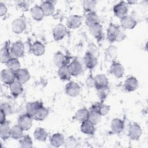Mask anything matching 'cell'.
<instances>
[{
  "label": "cell",
  "instance_id": "6da1fadb",
  "mask_svg": "<svg viewBox=\"0 0 148 148\" xmlns=\"http://www.w3.org/2000/svg\"><path fill=\"white\" fill-rule=\"evenodd\" d=\"M123 28L120 26L110 23L107 31V39L110 42L121 41L125 38Z\"/></svg>",
  "mask_w": 148,
  "mask_h": 148
},
{
  "label": "cell",
  "instance_id": "7a4b0ae2",
  "mask_svg": "<svg viewBox=\"0 0 148 148\" xmlns=\"http://www.w3.org/2000/svg\"><path fill=\"white\" fill-rule=\"evenodd\" d=\"M65 90L66 94L68 96L76 97L80 93L81 88L78 83L74 82H70L66 84Z\"/></svg>",
  "mask_w": 148,
  "mask_h": 148
},
{
  "label": "cell",
  "instance_id": "3957f363",
  "mask_svg": "<svg viewBox=\"0 0 148 148\" xmlns=\"http://www.w3.org/2000/svg\"><path fill=\"white\" fill-rule=\"evenodd\" d=\"M24 45L21 41H17L14 42L10 48L11 54L13 57L20 58L22 57L25 52Z\"/></svg>",
  "mask_w": 148,
  "mask_h": 148
},
{
  "label": "cell",
  "instance_id": "277c9868",
  "mask_svg": "<svg viewBox=\"0 0 148 148\" xmlns=\"http://www.w3.org/2000/svg\"><path fill=\"white\" fill-rule=\"evenodd\" d=\"M113 13L116 17L120 19L126 16L128 13V7L126 3L121 1L115 5L113 7Z\"/></svg>",
  "mask_w": 148,
  "mask_h": 148
},
{
  "label": "cell",
  "instance_id": "5b68a950",
  "mask_svg": "<svg viewBox=\"0 0 148 148\" xmlns=\"http://www.w3.org/2000/svg\"><path fill=\"white\" fill-rule=\"evenodd\" d=\"M127 134L130 139L135 140H138L142 134V129L138 124H132L127 130Z\"/></svg>",
  "mask_w": 148,
  "mask_h": 148
},
{
  "label": "cell",
  "instance_id": "8992f818",
  "mask_svg": "<svg viewBox=\"0 0 148 148\" xmlns=\"http://www.w3.org/2000/svg\"><path fill=\"white\" fill-rule=\"evenodd\" d=\"M90 34L98 41L103 38V32L102 26L99 23H95L88 27Z\"/></svg>",
  "mask_w": 148,
  "mask_h": 148
},
{
  "label": "cell",
  "instance_id": "52a82bcc",
  "mask_svg": "<svg viewBox=\"0 0 148 148\" xmlns=\"http://www.w3.org/2000/svg\"><path fill=\"white\" fill-rule=\"evenodd\" d=\"M32 117L28 114H23L20 116L17 121V124L23 129V131L29 130L32 125Z\"/></svg>",
  "mask_w": 148,
  "mask_h": 148
},
{
  "label": "cell",
  "instance_id": "ba28073f",
  "mask_svg": "<svg viewBox=\"0 0 148 148\" xmlns=\"http://www.w3.org/2000/svg\"><path fill=\"white\" fill-rule=\"evenodd\" d=\"M67 32L66 28L62 24L56 25L53 30V35L55 40L58 41L62 39Z\"/></svg>",
  "mask_w": 148,
  "mask_h": 148
},
{
  "label": "cell",
  "instance_id": "9c48e42d",
  "mask_svg": "<svg viewBox=\"0 0 148 148\" xmlns=\"http://www.w3.org/2000/svg\"><path fill=\"white\" fill-rule=\"evenodd\" d=\"M68 66L71 75L74 76L80 75L83 70L82 64L77 59L73 60L69 65H68Z\"/></svg>",
  "mask_w": 148,
  "mask_h": 148
},
{
  "label": "cell",
  "instance_id": "30bf717a",
  "mask_svg": "<svg viewBox=\"0 0 148 148\" xmlns=\"http://www.w3.org/2000/svg\"><path fill=\"white\" fill-rule=\"evenodd\" d=\"M1 79L5 84L9 85L16 80L15 72L9 69H3L1 72Z\"/></svg>",
  "mask_w": 148,
  "mask_h": 148
},
{
  "label": "cell",
  "instance_id": "8fae6325",
  "mask_svg": "<svg viewBox=\"0 0 148 148\" xmlns=\"http://www.w3.org/2000/svg\"><path fill=\"white\" fill-rule=\"evenodd\" d=\"M26 28V23L23 18L15 19L12 24V29L14 33L20 34L23 33Z\"/></svg>",
  "mask_w": 148,
  "mask_h": 148
},
{
  "label": "cell",
  "instance_id": "7c38bea8",
  "mask_svg": "<svg viewBox=\"0 0 148 148\" xmlns=\"http://www.w3.org/2000/svg\"><path fill=\"white\" fill-rule=\"evenodd\" d=\"M121 27L125 29H131L136 25V21L135 18L131 16L127 15L120 19Z\"/></svg>",
  "mask_w": 148,
  "mask_h": 148
},
{
  "label": "cell",
  "instance_id": "4fadbf2b",
  "mask_svg": "<svg viewBox=\"0 0 148 148\" xmlns=\"http://www.w3.org/2000/svg\"><path fill=\"white\" fill-rule=\"evenodd\" d=\"M83 62L86 68L88 69H93L97 64V57L91 52L87 51L83 58Z\"/></svg>",
  "mask_w": 148,
  "mask_h": 148
},
{
  "label": "cell",
  "instance_id": "5bb4252c",
  "mask_svg": "<svg viewBox=\"0 0 148 148\" xmlns=\"http://www.w3.org/2000/svg\"><path fill=\"white\" fill-rule=\"evenodd\" d=\"M110 106L103 103L102 102L99 103H95V104L92 105L89 110H94L97 112L101 116H103L106 115L109 110H110Z\"/></svg>",
  "mask_w": 148,
  "mask_h": 148
},
{
  "label": "cell",
  "instance_id": "9a60e30c",
  "mask_svg": "<svg viewBox=\"0 0 148 148\" xmlns=\"http://www.w3.org/2000/svg\"><path fill=\"white\" fill-rule=\"evenodd\" d=\"M82 24V17L79 15H71L66 20V25L71 29H76L79 28Z\"/></svg>",
  "mask_w": 148,
  "mask_h": 148
},
{
  "label": "cell",
  "instance_id": "2e32d148",
  "mask_svg": "<svg viewBox=\"0 0 148 148\" xmlns=\"http://www.w3.org/2000/svg\"><path fill=\"white\" fill-rule=\"evenodd\" d=\"M110 72L114 77L121 78L124 73V69L121 64L114 62L110 67Z\"/></svg>",
  "mask_w": 148,
  "mask_h": 148
},
{
  "label": "cell",
  "instance_id": "e0dca14e",
  "mask_svg": "<svg viewBox=\"0 0 148 148\" xmlns=\"http://www.w3.org/2000/svg\"><path fill=\"white\" fill-rule=\"evenodd\" d=\"M69 61L68 57L60 51L56 53L53 57L54 63L58 68L64 65H67Z\"/></svg>",
  "mask_w": 148,
  "mask_h": 148
},
{
  "label": "cell",
  "instance_id": "ac0fdd59",
  "mask_svg": "<svg viewBox=\"0 0 148 148\" xmlns=\"http://www.w3.org/2000/svg\"><path fill=\"white\" fill-rule=\"evenodd\" d=\"M16 79L23 84L27 82L29 78L30 75L29 71L25 68H20L15 72Z\"/></svg>",
  "mask_w": 148,
  "mask_h": 148
},
{
  "label": "cell",
  "instance_id": "d6986e66",
  "mask_svg": "<svg viewBox=\"0 0 148 148\" xmlns=\"http://www.w3.org/2000/svg\"><path fill=\"white\" fill-rule=\"evenodd\" d=\"M80 130L84 134L88 135H93L95 132V125L89 120L87 119L82 122Z\"/></svg>",
  "mask_w": 148,
  "mask_h": 148
},
{
  "label": "cell",
  "instance_id": "ffe728a7",
  "mask_svg": "<svg viewBox=\"0 0 148 148\" xmlns=\"http://www.w3.org/2000/svg\"><path fill=\"white\" fill-rule=\"evenodd\" d=\"M138 87V81L136 77L131 76L125 80L124 87L125 90L128 92L135 91Z\"/></svg>",
  "mask_w": 148,
  "mask_h": 148
},
{
  "label": "cell",
  "instance_id": "44dd1931",
  "mask_svg": "<svg viewBox=\"0 0 148 148\" xmlns=\"http://www.w3.org/2000/svg\"><path fill=\"white\" fill-rule=\"evenodd\" d=\"M110 127L113 133L120 134L124 129V122L119 118H114L112 120Z\"/></svg>",
  "mask_w": 148,
  "mask_h": 148
},
{
  "label": "cell",
  "instance_id": "7402d4cb",
  "mask_svg": "<svg viewBox=\"0 0 148 148\" xmlns=\"http://www.w3.org/2000/svg\"><path fill=\"white\" fill-rule=\"evenodd\" d=\"M65 138L64 135L61 133H56L50 138V144L55 147H58L64 144Z\"/></svg>",
  "mask_w": 148,
  "mask_h": 148
},
{
  "label": "cell",
  "instance_id": "603a6c76",
  "mask_svg": "<svg viewBox=\"0 0 148 148\" xmlns=\"http://www.w3.org/2000/svg\"><path fill=\"white\" fill-rule=\"evenodd\" d=\"M42 104L38 101L29 102L26 105V113L34 118L39 108Z\"/></svg>",
  "mask_w": 148,
  "mask_h": 148
},
{
  "label": "cell",
  "instance_id": "cb8c5ba5",
  "mask_svg": "<svg viewBox=\"0 0 148 148\" xmlns=\"http://www.w3.org/2000/svg\"><path fill=\"white\" fill-rule=\"evenodd\" d=\"M94 84L96 88L108 87L109 81L107 77L103 74H98L94 77Z\"/></svg>",
  "mask_w": 148,
  "mask_h": 148
},
{
  "label": "cell",
  "instance_id": "d4e9b609",
  "mask_svg": "<svg viewBox=\"0 0 148 148\" xmlns=\"http://www.w3.org/2000/svg\"><path fill=\"white\" fill-rule=\"evenodd\" d=\"M9 88L12 94L14 97L20 95L23 91V84L16 79L9 84Z\"/></svg>",
  "mask_w": 148,
  "mask_h": 148
},
{
  "label": "cell",
  "instance_id": "484cf974",
  "mask_svg": "<svg viewBox=\"0 0 148 148\" xmlns=\"http://www.w3.org/2000/svg\"><path fill=\"white\" fill-rule=\"evenodd\" d=\"M40 6L42 8L45 16H50L53 14L54 12V10H55L54 5L53 3V2L52 1H44L42 3Z\"/></svg>",
  "mask_w": 148,
  "mask_h": 148
},
{
  "label": "cell",
  "instance_id": "4316f807",
  "mask_svg": "<svg viewBox=\"0 0 148 148\" xmlns=\"http://www.w3.org/2000/svg\"><path fill=\"white\" fill-rule=\"evenodd\" d=\"M31 14L32 17L36 21L42 20L45 16L42 8L40 6L35 5L31 9Z\"/></svg>",
  "mask_w": 148,
  "mask_h": 148
},
{
  "label": "cell",
  "instance_id": "83f0119b",
  "mask_svg": "<svg viewBox=\"0 0 148 148\" xmlns=\"http://www.w3.org/2000/svg\"><path fill=\"white\" fill-rule=\"evenodd\" d=\"M31 51L35 56H40L45 53V47L41 42L36 41L31 45Z\"/></svg>",
  "mask_w": 148,
  "mask_h": 148
},
{
  "label": "cell",
  "instance_id": "f1b7e54d",
  "mask_svg": "<svg viewBox=\"0 0 148 148\" xmlns=\"http://www.w3.org/2000/svg\"><path fill=\"white\" fill-rule=\"evenodd\" d=\"M10 130L9 123L6 121L1 123L0 125V136L3 140H6L10 137Z\"/></svg>",
  "mask_w": 148,
  "mask_h": 148
},
{
  "label": "cell",
  "instance_id": "f546056e",
  "mask_svg": "<svg viewBox=\"0 0 148 148\" xmlns=\"http://www.w3.org/2000/svg\"><path fill=\"white\" fill-rule=\"evenodd\" d=\"M12 56L11 52L7 45H5L1 49L0 51V60L1 63L6 64L12 58Z\"/></svg>",
  "mask_w": 148,
  "mask_h": 148
},
{
  "label": "cell",
  "instance_id": "4dcf8cb0",
  "mask_svg": "<svg viewBox=\"0 0 148 148\" xmlns=\"http://www.w3.org/2000/svg\"><path fill=\"white\" fill-rule=\"evenodd\" d=\"M85 18L86 24L88 27L95 23H99V17L94 11L86 13Z\"/></svg>",
  "mask_w": 148,
  "mask_h": 148
},
{
  "label": "cell",
  "instance_id": "1f68e13d",
  "mask_svg": "<svg viewBox=\"0 0 148 148\" xmlns=\"http://www.w3.org/2000/svg\"><path fill=\"white\" fill-rule=\"evenodd\" d=\"M89 110L86 108H82L79 109L75 114L73 119L77 121L82 122L88 119Z\"/></svg>",
  "mask_w": 148,
  "mask_h": 148
},
{
  "label": "cell",
  "instance_id": "d6a6232c",
  "mask_svg": "<svg viewBox=\"0 0 148 148\" xmlns=\"http://www.w3.org/2000/svg\"><path fill=\"white\" fill-rule=\"evenodd\" d=\"M47 132L45 130V128H41V127H38L37 128L34 133V138L39 141L40 142H44L46 140L47 138Z\"/></svg>",
  "mask_w": 148,
  "mask_h": 148
},
{
  "label": "cell",
  "instance_id": "836d02e7",
  "mask_svg": "<svg viewBox=\"0 0 148 148\" xmlns=\"http://www.w3.org/2000/svg\"><path fill=\"white\" fill-rule=\"evenodd\" d=\"M23 129L17 124L11 127L10 138L14 139H20L23 136Z\"/></svg>",
  "mask_w": 148,
  "mask_h": 148
},
{
  "label": "cell",
  "instance_id": "e575fe53",
  "mask_svg": "<svg viewBox=\"0 0 148 148\" xmlns=\"http://www.w3.org/2000/svg\"><path fill=\"white\" fill-rule=\"evenodd\" d=\"M58 75L60 78L62 80H68L70 79L72 76L69 71L68 65L60 67L58 71Z\"/></svg>",
  "mask_w": 148,
  "mask_h": 148
},
{
  "label": "cell",
  "instance_id": "d590c367",
  "mask_svg": "<svg viewBox=\"0 0 148 148\" xmlns=\"http://www.w3.org/2000/svg\"><path fill=\"white\" fill-rule=\"evenodd\" d=\"M6 65L8 69H10V71L16 72L18 69H20V63L18 60V58L12 57L7 63Z\"/></svg>",
  "mask_w": 148,
  "mask_h": 148
},
{
  "label": "cell",
  "instance_id": "8d00e7d4",
  "mask_svg": "<svg viewBox=\"0 0 148 148\" xmlns=\"http://www.w3.org/2000/svg\"><path fill=\"white\" fill-rule=\"evenodd\" d=\"M48 114H49L48 110L42 105L38 110L36 113L34 117V119L38 121H42L46 118Z\"/></svg>",
  "mask_w": 148,
  "mask_h": 148
},
{
  "label": "cell",
  "instance_id": "74e56055",
  "mask_svg": "<svg viewBox=\"0 0 148 148\" xmlns=\"http://www.w3.org/2000/svg\"><path fill=\"white\" fill-rule=\"evenodd\" d=\"M19 143L22 148H30L33 146V142L29 135H23L20 139Z\"/></svg>",
  "mask_w": 148,
  "mask_h": 148
},
{
  "label": "cell",
  "instance_id": "f35d334b",
  "mask_svg": "<svg viewBox=\"0 0 148 148\" xmlns=\"http://www.w3.org/2000/svg\"><path fill=\"white\" fill-rule=\"evenodd\" d=\"M97 88V95L100 99L101 102H103L105 101L106 98L108 97L110 90L108 87H99V88Z\"/></svg>",
  "mask_w": 148,
  "mask_h": 148
},
{
  "label": "cell",
  "instance_id": "ab89813d",
  "mask_svg": "<svg viewBox=\"0 0 148 148\" xmlns=\"http://www.w3.org/2000/svg\"><path fill=\"white\" fill-rule=\"evenodd\" d=\"M101 116L96 111L89 110L88 120H89L95 125L98 124L101 121Z\"/></svg>",
  "mask_w": 148,
  "mask_h": 148
},
{
  "label": "cell",
  "instance_id": "60d3db41",
  "mask_svg": "<svg viewBox=\"0 0 148 148\" xmlns=\"http://www.w3.org/2000/svg\"><path fill=\"white\" fill-rule=\"evenodd\" d=\"M82 2H83V9L86 13L94 11V9L95 8L96 3H97L96 1H92V0L91 1L86 0V1H83Z\"/></svg>",
  "mask_w": 148,
  "mask_h": 148
},
{
  "label": "cell",
  "instance_id": "b9f144b4",
  "mask_svg": "<svg viewBox=\"0 0 148 148\" xmlns=\"http://www.w3.org/2000/svg\"><path fill=\"white\" fill-rule=\"evenodd\" d=\"M78 142L75 138L73 136H71L65 139L64 145L66 147L68 148H73L77 146Z\"/></svg>",
  "mask_w": 148,
  "mask_h": 148
},
{
  "label": "cell",
  "instance_id": "7bdbcfd3",
  "mask_svg": "<svg viewBox=\"0 0 148 148\" xmlns=\"http://www.w3.org/2000/svg\"><path fill=\"white\" fill-rule=\"evenodd\" d=\"M106 52L108 53V56L111 59H115L117 55V48L114 46H110L107 49Z\"/></svg>",
  "mask_w": 148,
  "mask_h": 148
},
{
  "label": "cell",
  "instance_id": "ee69618b",
  "mask_svg": "<svg viewBox=\"0 0 148 148\" xmlns=\"http://www.w3.org/2000/svg\"><path fill=\"white\" fill-rule=\"evenodd\" d=\"M1 110H2L6 115L12 113V110L10 105L8 103H3L1 106Z\"/></svg>",
  "mask_w": 148,
  "mask_h": 148
},
{
  "label": "cell",
  "instance_id": "f6af8a7d",
  "mask_svg": "<svg viewBox=\"0 0 148 148\" xmlns=\"http://www.w3.org/2000/svg\"><path fill=\"white\" fill-rule=\"evenodd\" d=\"M8 8L5 3L1 2L0 3V16L2 17L5 15L7 13Z\"/></svg>",
  "mask_w": 148,
  "mask_h": 148
},
{
  "label": "cell",
  "instance_id": "bcb514c9",
  "mask_svg": "<svg viewBox=\"0 0 148 148\" xmlns=\"http://www.w3.org/2000/svg\"><path fill=\"white\" fill-rule=\"evenodd\" d=\"M86 83L88 86H95L94 84V77H92L91 76H90L87 77V79L86 80Z\"/></svg>",
  "mask_w": 148,
  "mask_h": 148
},
{
  "label": "cell",
  "instance_id": "7dc6e473",
  "mask_svg": "<svg viewBox=\"0 0 148 148\" xmlns=\"http://www.w3.org/2000/svg\"><path fill=\"white\" fill-rule=\"evenodd\" d=\"M1 117H0V123H3L4 122L6 121V114L2 111L1 110V114H0Z\"/></svg>",
  "mask_w": 148,
  "mask_h": 148
},
{
  "label": "cell",
  "instance_id": "c3c4849f",
  "mask_svg": "<svg viewBox=\"0 0 148 148\" xmlns=\"http://www.w3.org/2000/svg\"><path fill=\"white\" fill-rule=\"evenodd\" d=\"M128 2L130 4H132V3H134L135 2V1H128Z\"/></svg>",
  "mask_w": 148,
  "mask_h": 148
}]
</instances>
